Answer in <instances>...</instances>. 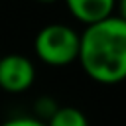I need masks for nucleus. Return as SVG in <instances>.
Listing matches in <instances>:
<instances>
[{"instance_id": "f257e3e1", "label": "nucleus", "mask_w": 126, "mask_h": 126, "mask_svg": "<svg viewBox=\"0 0 126 126\" xmlns=\"http://www.w3.org/2000/svg\"><path fill=\"white\" fill-rule=\"evenodd\" d=\"M83 73L98 85L126 81V22L116 14L85 26L79 33V57Z\"/></svg>"}, {"instance_id": "f03ea898", "label": "nucleus", "mask_w": 126, "mask_h": 126, "mask_svg": "<svg viewBox=\"0 0 126 126\" xmlns=\"http://www.w3.org/2000/svg\"><path fill=\"white\" fill-rule=\"evenodd\" d=\"M33 53L43 65L67 67L79 57V32L69 24H47L35 33Z\"/></svg>"}, {"instance_id": "7ed1b4c3", "label": "nucleus", "mask_w": 126, "mask_h": 126, "mask_svg": "<svg viewBox=\"0 0 126 126\" xmlns=\"http://www.w3.org/2000/svg\"><path fill=\"white\" fill-rule=\"evenodd\" d=\"M35 63L24 53L0 55V89L10 94H22L35 83Z\"/></svg>"}, {"instance_id": "20e7f679", "label": "nucleus", "mask_w": 126, "mask_h": 126, "mask_svg": "<svg viewBox=\"0 0 126 126\" xmlns=\"http://www.w3.org/2000/svg\"><path fill=\"white\" fill-rule=\"evenodd\" d=\"M73 20H77L83 26L96 24L116 10V0H63Z\"/></svg>"}, {"instance_id": "39448f33", "label": "nucleus", "mask_w": 126, "mask_h": 126, "mask_svg": "<svg viewBox=\"0 0 126 126\" xmlns=\"http://www.w3.org/2000/svg\"><path fill=\"white\" fill-rule=\"evenodd\" d=\"M45 126H91L89 118L77 106H59Z\"/></svg>"}, {"instance_id": "423d86ee", "label": "nucleus", "mask_w": 126, "mask_h": 126, "mask_svg": "<svg viewBox=\"0 0 126 126\" xmlns=\"http://www.w3.org/2000/svg\"><path fill=\"white\" fill-rule=\"evenodd\" d=\"M57 108H59V104L55 102V98H51V96H39L35 100V104H33V114L32 116H35L41 122H47Z\"/></svg>"}, {"instance_id": "0eeeda50", "label": "nucleus", "mask_w": 126, "mask_h": 126, "mask_svg": "<svg viewBox=\"0 0 126 126\" xmlns=\"http://www.w3.org/2000/svg\"><path fill=\"white\" fill-rule=\"evenodd\" d=\"M0 126H45V122H41V120H37L35 116H26V114H22V116H14V118H8V120H4Z\"/></svg>"}, {"instance_id": "6e6552de", "label": "nucleus", "mask_w": 126, "mask_h": 126, "mask_svg": "<svg viewBox=\"0 0 126 126\" xmlns=\"http://www.w3.org/2000/svg\"><path fill=\"white\" fill-rule=\"evenodd\" d=\"M116 16L126 22V0H116Z\"/></svg>"}, {"instance_id": "1a4fd4ad", "label": "nucleus", "mask_w": 126, "mask_h": 126, "mask_svg": "<svg viewBox=\"0 0 126 126\" xmlns=\"http://www.w3.org/2000/svg\"><path fill=\"white\" fill-rule=\"evenodd\" d=\"M37 4H55V2H59V0H35Z\"/></svg>"}]
</instances>
